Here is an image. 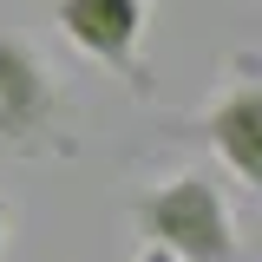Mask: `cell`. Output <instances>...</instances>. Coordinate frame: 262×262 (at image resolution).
<instances>
[{
    "instance_id": "obj_1",
    "label": "cell",
    "mask_w": 262,
    "mask_h": 262,
    "mask_svg": "<svg viewBox=\"0 0 262 262\" xmlns=\"http://www.w3.org/2000/svg\"><path fill=\"white\" fill-rule=\"evenodd\" d=\"M131 229L164 262H249L223 184L210 170H177L131 196Z\"/></svg>"
},
{
    "instance_id": "obj_2",
    "label": "cell",
    "mask_w": 262,
    "mask_h": 262,
    "mask_svg": "<svg viewBox=\"0 0 262 262\" xmlns=\"http://www.w3.org/2000/svg\"><path fill=\"white\" fill-rule=\"evenodd\" d=\"M0 144L20 151V158H46V151L66 158L72 151L59 72L13 33H0Z\"/></svg>"
},
{
    "instance_id": "obj_3",
    "label": "cell",
    "mask_w": 262,
    "mask_h": 262,
    "mask_svg": "<svg viewBox=\"0 0 262 262\" xmlns=\"http://www.w3.org/2000/svg\"><path fill=\"white\" fill-rule=\"evenodd\" d=\"M144 20L151 0H53V27L85 53L92 66L118 72L131 98H151V66H144Z\"/></svg>"
},
{
    "instance_id": "obj_4",
    "label": "cell",
    "mask_w": 262,
    "mask_h": 262,
    "mask_svg": "<svg viewBox=\"0 0 262 262\" xmlns=\"http://www.w3.org/2000/svg\"><path fill=\"white\" fill-rule=\"evenodd\" d=\"M190 131L216 151V164H223L236 184L262 190V66L236 59L229 79H223V92L196 112Z\"/></svg>"
},
{
    "instance_id": "obj_5",
    "label": "cell",
    "mask_w": 262,
    "mask_h": 262,
    "mask_svg": "<svg viewBox=\"0 0 262 262\" xmlns=\"http://www.w3.org/2000/svg\"><path fill=\"white\" fill-rule=\"evenodd\" d=\"M7 229H13V210H7V196H0V249H7Z\"/></svg>"
},
{
    "instance_id": "obj_6",
    "label": "cell",
    "mask_w": 262,
    "mask_h": 262,
    "mask_svg": "<svg viewBox=\"0 0 262 262\" xmlns=\"http://www.w3.org/2000/svg\"><path fill=\"white\" fill-rule=\"evenodd\" d=\"M131 262H164V256H158V249H138V256H131Z\"/></svg>"
}]
</instances>
